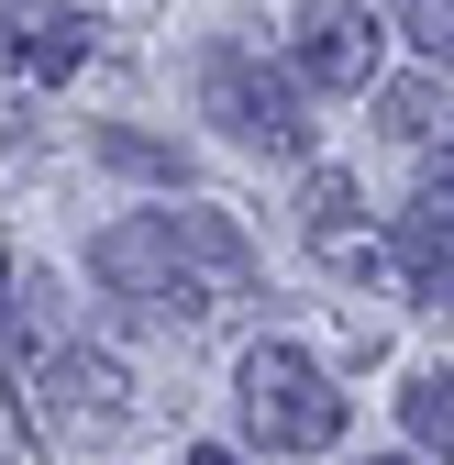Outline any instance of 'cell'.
I'll list each match as a JSON object with an SVG mask.
<instances>
[{"label": "cell", "instance_id": "4", "mask_svg": "<svg viewBox=\"0 0 454 465\" xmlns=\"http://www.w3.org/2000/svg\"><path fill=\"white\" fill-rule=\"evenodd\" d=\"M23 411H34V432L55 454H89V443H111L133 421V377H123V355H100V343H55L34 366V388H23Z\"/></svg>", "mask_w": 454, "mask_h": 465}, {"label": "cell", "instance_id": "16", "mask_svg": "<svg viewBox=\"0 0 454 465\" xmlns=\"http://www.w3.org/2000/svg\"><path fill=\"white\" fill-rule=\"evenodd\" d=\"M366 465H421V454H366Z\"/></svg>", "mask_w": 454, "mask_h": 465}, {"label": "cell", "instance_id": "11", "mask_svg": "<svg viewBox=\"0 0 454 465\" xmlns=\"http://www.w3.org/2000/svg\"><path fill=\"white\" fill-rule=\"evenodd\" d=\"M100 166H123V178H155V189H189V155H178V144H155V134H123V123L100 134Z\"/></svg>", "mask_w": 454, "mask_h": 465}, {"label": "cell", "instance_id": "7", "mask_svg": "<svg viewBox=\"0 0 454 465\" xmlns=\"http://www.w3.org/2000/svg\"><path fill=\"white\" fill-rule=\"evenodd\" d=\"M0 34H12V55H23V78H78L89 67V12L78 0H0Z\"/></svg>", "mask_w": 454, "mask_h": 465}, {"label": "cell", "instance_id": "5", "mask_svg": "<svg viewBox=\"0 0 454 465\" xmlns=\"http://www.w3.org/2000/svg\"><path fill=\"white\" fill-rule=\"evenodd\" d=\"M289 67H300L321 100L377 89V12H355V0H311L300 34H289Z\"/></svg>", "mask_w": 454, "mask_h": 465}, {"label": "cell", "instance_id": "15", "mask_svg": "<svg viewBox=\"0 0 454 465\" xmlns=\"http://www.w3.org/2000/svg\"><path fill=\"white\" fill-rule=\"evenodd\" d=\"M189 465H244V454H233V443H200V454H189Z\"/></svg>", "mask_w": 454, "mask_h": 465}, {"label": "cell", "instance_id": "3", "mask_svg": "<svg viewBox=\"0 0 454 465\" xmlns=\"http://www.w3.org/2000/svg\"><path fill=\"white\" fill-rule=\"evenodd\" d=\"M233 411L266 454H332L344 443V388L321 377V355H300V343H255L244 377H233Z\"/></svg>", "mask_w": 454, "mask_h": 465}, {"label": "cell", "instance_id": "2", "mask_svg": "<svg viewBox=\"0 0 454 465\" xmlns=\"http://www.w3.org/2000/svg\"><path fill=\"white\" fill-rule=\"evenodd\" d=\"M89 266H100V288L123 311H144V322H178V332H200V322H222L211 311V288L189 277V244H178V211H123L89 244Z\"/></svg>", "mask_w": 454, "mask_h": 465}, {"label": "cell", "instance_id": "6", "mask_svg": "<svg viewBox=\"0 0 454 465\" xmlns=\"http://www.w3.org/2000/svg\"><path fill=\"white\" fill-rule=\"evenodd\" d=\"M300 232H311V255L332 266V277H388V255H400V244H377V232H366V200H355V178H344V166H311V178H300Z\"/></svg>", "mask_w": 454, "mask_h": 465}, {"label": "cell", "instance_id": "10", "mask_svg": "<svg viewBox=\"0 0 454 465\" xmlns=\"http://www.w3.org/2000/svg\"><path fill=\"white\" fill-rule=\"evenodd\" d=\"M400 421H410V443H421L432 465H454V377H421V388H400Z\"/></svg>", "mask_w": 454, "mask_h": 465}, {"label": "cell", "instance_id": "13", "mask_svg": "<svg viewBox=\"0 0 454 465\" xmlns=\"http://www.w3.org/2000/svg\"><path fill=\"white\" fill-rule=\"evenodd\" d=\"M421 222L454 244V155H432V166H421Z\"/></svg>", "mask_w": 454, "mask_h": 465}, {"label": "cell", "instance_id": "14", "mask_svg": "<svg viewBox=\"0 0 454 465\" xmlns=\"http://www.w3.org/2000/svg\"><path fill=\"white\" fill-rule=\"evenodd\" d=\"M12 332H23V266L0 255V343H12Z\"/></svg>", "mask_w": 454, "mask_h": 465}, {"label": "cell", "instance_id": "1", "mask_svg": "<svg viewBox=\"0 0 454 465\" xmlns=\"http://www.w3.org/2000/svg\"><path fill=\"white\" fill-rule=\"evenodd\" d=\"M200 111H211L244 155L311 166V78H300V67H266L255 45H211V55H200Z\"/></svg>", "mask_w": 454, "mask_h": 465}, {"label": "cell", "instance_id": "9", "mask_svg": "<svg viewBox=\"0 0 454 465\" xmlns=\"http://www.w3.org/2000/svg\"><path fill=\"white\" fill-rule=\"evenodd\" d=\"M377 123L400 134V144H432V134L454 123V100H443V67H432V78H388V89H377Z\"/></svg>", "mask_w": 454, "mask_h": 465}, {"label": "cell", "instance_id": "8", "mask_svg": "<svg viewBox=\"0 0 454 465\" xmlns=\"http://www.w3.org/2000/svg\"><path fill=\"white\" fill-rule=\"evenodd\" d=\"M178 244H189V277L211 288V311H244V300H255V244H244L233 211L189 200V211H178Z\"/></svg>", "mask_w": 454, "mask_h": 465}, {"label": "cell", "instance_id": "12", "mask_svg": "<svg viewBox=\"0 0 454 465\" xmlns=\"http://www.w3.org/2000/svg\"><path fill=\"white\" fill-rule=\"evenodd\" d=\"M388 23H400L432 67H454V0H388Z\"/></svg>", "mask_w": 454, "mask_h": 465}]
</instances>
